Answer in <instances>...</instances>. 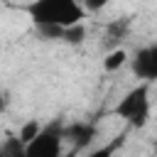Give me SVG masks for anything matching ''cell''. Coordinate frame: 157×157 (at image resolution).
I'll list each match as a JSON object with an SVG mask.
<instances>
[{
    "mask_svg": "<svg viewBox=\"0 0 157 157\" xmlns=\"http://www.w3.org/2000/svg\"><path fill=\"white\" fill-rule=\"evenodd\" d=\"M66 157H74V155H66Z\"/></svg>",
    "mask_w": 157,
    "mask_h": 157,
    "instance_id": "5bb4252c",
    "label": "cell"
},
{
    "mask_svg": "<svg viewBox=\"0 0 157 157\" xmlns=\"http://www.w3.org/2000/svg\"><path fill=\"white\" fill-rule=\"evenodd\" d=\"M61 137L69 140L74 145V150H83L96 137V125L93 123H74V125H66L64 132H61Z\"/></svg>",
    "mask_w": 157,
    "mask_h": 157,
    "instance_id": "5b68a950",
    "label": "cell"
},
{
    "mask_svg": "<svg viewBox=\"0 0 157 157\" xmlns=\"http://www.w3.org/2000/svg\"><path fill=\"white\" fill-rule=\"evenodd\" d=\"M128 25H130L128 20H120V22H110V25H108V37L120 42V39H123V34L128 32Z\"/></svg>",
    "mask_w": 157,
    "mask_h": 157,
    "instance_id": "8fae6325",
    "label": "cell"
},
{
    "mask_svg": "<svg viewBox=\"0 0 157 157\" xmlns=\"http://www.w3.org/2000/svg\"><path fill=\"white\" fill-rule=\"evenodd\" d=\"M37 132H39V123H37V120H27V123L20 128L17 140H20L22 145H27V142H32V140L37 137Z\"/></svg>",
    "mask_w": 157,
    "mask_h": 157,
    "instance_id": "9c48e42d",
    "label": "cell"
},
{
    "mask_svg": "<svg viewBox=\"0 0 157 157\" xmlns=\"http://www.w3.org/2000/svg\"><path fill=\"white\" fill-rule=\"evenodd\" d=\"M132 74L142 78V83H152L157 78V47L155 44L137 49L132 59Z\"/></svg>",
    "mask_w": 157,
    "mask_h": 157,
    "instance_id": "277c9868",
    "label": "cell"
},
{
    "mask_svg": "<svg viewBox=\"0 0 157 157\" xmlns=\"http://www.w3.org/2000/svg\"><path fill=\"white\" fill-rule=\"evenodd\" d=\"M61 132H64L61 120L39 128L37 137L25 145V157H61V142H64Z\"/></svg>",
    "mask_w": 157,
    "mask_h": 157,
    "instance_id": "3957f363",
    "label": "cell"
},
{
    "mask_svg": "<svg viewBox=\"0 0 157 157\" xmlns=\"http://www.w3.org/2000/svg\"><path fill=\"white\" fill-rule=\"evenodd\" d=\"M115 115H120L123 120H128L135 128L147 125V120H150V83H137L135 88H130L115 105Z\"/></svg>",
    "mask_w": 157,
    "mask_h": 157,
    "instance_id": "7a4b0ae2",
    "label": "cell"
},
{
    "mask_svg": "<svg viewBox=\"0 0 157 157\" xmlns=\"http://www.w3.org/2000/svg\"><path fill=\"white\" fill-rule=\"evenodd\" d=\"M37 32L44 39H61V34H64V29L61 27H54V25H42V27H37Z\"/></svg>",
    "mask_w": 157,
    "mask_h": 157,
    "instance_id": "7c38bea8",
    "label": "cell"
},
{
    "mask_svg": "<svg viewBox=\"0 0 157 157\" xmlns=\"http://www.w3.org/2000/svg\"><path fill=\"white\" fill-rule=\"evenodd\" d=\"M125 61H128L125 49H118V47H115V49H110V52H108V56L103 59V69H105V71H118Z\"/></svg>",
    "mask_w": 157,
    "mask_h": 157,
    "instance_id": "52a82bcc",
    "label": "cell"
},
{
    "mask_svg": "<svg viewBox=\"0 0 157 157\" xmlns=\"http://www.w3.org/2000/svg\"><path fill=\"white\" fill-rule=\"evenodd\" d=\"M32 22L37 27L42 25H54V27H74V25H81L86 20V12L81 7V2L76 0H34L29 5L22 7Z\"/></svg>",
    "mask_w": 157,
    "mask_h": 157,
    "instance_id": "6da1fadb",
    "label": "cell"
},
{
    "mask_svg": "<svg viewBox=\"0 0 157 157\" xmlns=\"http://www.w3.org/2000/svg\"><path fill=\"white\" fill-rule=\"evenodd\" d=\"M0 157H25V145L17 140V135H10L5 142H0Z\"/></svg>",
    "mask_w": 157,
    "mask_h": 157,
    "instance_id": "8992f818",
    "label": "cell"
},
{
    "mask_svg": "<svg viewBox=\"0 0 157 157\" xmlns=\"http://www.w3.org/2000/svg\"><path fill=\"white\" fill-rule=\"evenodd\" d=\"M7 103H10L7 91H5V88H0V110H5V108H7Z\"/></svg>",
    "mask_w": 157,
    "mask_h": 157,
    "instance_id": "4fadbf2b",
    "label": "cell"
},
{
    "mask_svg": "<svg viewBox=\"0 0 157 157\" xmlns=\"http://www.w3.org/2000/svg\"><path fill=\"white\" fill-rule=\"evenodd\" d=\"M123 145V137H115V140H110L108 145H103V147H98V150H93L91 155H86V157H113L115 155V150Z\"/></svg>",
    "mask_w": 157,
    "mask_h": 157,
    "instance_id": "30bf717a",
    "label": "cell"
},
{
    "mask_svg": "<svg viewBox=\"0 0 157 157\" xmlns=\"http://www.w3.org/2000/svg\"><path fill=\"white\" fill-rule=\"evenodd\" d=\"M83 37H86V27H83V22H81V25H74V27H66L64 34H61V39H64L66 44H81Z\"/></svg>",
    "mask_w": 157,
    "mask_h": 157,
    "instance_id": "ba28073f",
    "label": "cell"
}]
</instances>
